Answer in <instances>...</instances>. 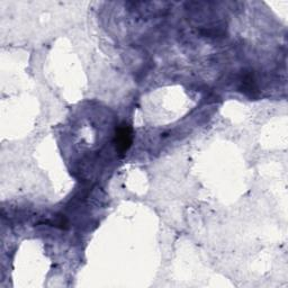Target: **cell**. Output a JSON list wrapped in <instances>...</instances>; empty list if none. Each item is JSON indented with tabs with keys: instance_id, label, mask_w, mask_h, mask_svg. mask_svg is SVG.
<instances>
[{
	"instance_id": "cell-1",
	"label": "cell",
	"mask_w": 288,
	"mask_h": 288,
	"mask_svg": "<svg viewBox=\"0 0 288 288\" xmlns=\"http://www.w3.org/2000/svg\"><path fill=\"white\" fill-rule=\"evenodd\" d=\"M133 142V134L132 127L127 123H122L120 126H117L116 134H115V144L116 151L119 152L121 157L129 151V149L132 146Z\"/></svg>"
},
{
	"instance_id": "cell-2",
	"label": "cell",
	"mask_w": 288,
	"mask_h": 288,
	"mask_svg": "<svg viewBox=\"0 0 288 288\" xmlns=\"http://www.w3.org/2000/svg\"><path fill=\"white\" fill-rule=\"evenodd\" d=\"M242 84H243V90L245 93L250 92L253 96V93L257 92V87H255V82L252 78L251 73H245L242 79Z\"/></svg>"
}]
</instances>
